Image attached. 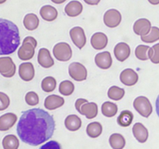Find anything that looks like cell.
Masks as SVG:
<instances>
[{"label": "cell", "mask_w": 159, "mask_h": 149, "mask_svg": "<svg viewBox=\"0 0 159 149\" xmlns=\"http://www.w3.org/2000/svg\"><path fill=\"white\" fill-rule=\"evenodd\" d=\"M17 121L15 113H7L0 116V131H7L12 128Z\"/></svg>", "instance_id": "17"}, {"label": "cell", "mask_w": 159, "mask_h": 149, "mask_svg": "<svg viewBox=\"0 0 159 149\" xmlns=\"http://www.w3.org/2000/svg\"><path fill=\"white\" fill-rule=\"evenodd\" d=\"M65 126L70 131H76L82 127V120L75 114L68 115L65 120Z\"/></svg>", "instance_id": "23"}, {"label": "cell", "mask_w": 159, "mask_h": 149, "mask_svg": "<svg viewBox=\"0 0 159 149\" xmlns=\"http://www.w3.org/2000/svg\"><path fill=\"white\" fill-rule=\"evenodd\" d=\"M53 54L59 61H68L72 57V50L68 43L60 42L53 48Z\"/></svg>", "instance_id": "5"}, {"label": "cell", "mask_w": 159, "mask_h": 149, "mask_svg": "<svg viewBox=\"0 0 159 149\" xmlns=\"http://www.w3.org/2000/svg\"><path fill=\"white\" fill-rule=\"evenodd\" d=\"M55 121L48 112L34 108L23 112L16 127L21 141L31 146L46 142L54 134Z\"/></svg>", "instance_id": "1"}, {"label": "cell", "mask_w": 159, "mask_h": 149, "mask_svg": "<svg viewBox=\"0 0 159 149\" xmlns=\"http://www.w3.org/2000/svg\"><path fill=\"white\" fill-rule=\"evenodd\" d=\"M108 37L102 32L95 33L91 37V45L95 50H102L107 46Z\"/></svg>", "instance_id": "19"}, {"label": "cell", "mask_w": 159, "mask_h": 149, "mask_svg": "<svg viewBox=\"0 0 159 149\" xmlns=\"http://www.w3.org/2000/svg\"><path fill=\"white\" fill-rule=\"evenodd\" d=\"M120 79L124 85L133 86L138 82V74L132 68H126L120 74Z\"/></svg>", "instance_id": "12"}, {"label": "cell", "mask_w": 159, "mask_h": 149, "mask_svg": "<svg viewBox=\"0 0 159 149\" xmlns=\"http://www.w3.org/2000/svg\"><path fill=\"white\" fill-rule=\"evenodd\" d=\"M95 62L101 69H108L113 64V59L109 51H103L96 54L95 57Z\"/></svg>", "instance_id": "15"}, {"label": "cell", "mask_w": 159, "mask_h": 149, "mask_svg": "<svg viewBox=\"0 0 159 149\" xmlns=\"http://www.w3.org/2000/svg\"><path fill=\"white\" fill-rule=\"evenodd\" d=\"M39 149H62L61 145L56 141H49L45 143Z\"/></svg>", "instance_id": "38"}, {"label": "cell", "mask_w": 159, "mask_h": 149, "mask_svg": "<svg viewBox=\"0 0 159 149\" xmlns=\"http://www.w3.org/2000/svg\"><path fill=\"white\" fill-rule=\"evenodd\" d=\"M25 101L29 106H37L39 103V96L35 92H28L25 96Z\"/></svg>", "instance_id": "36"}, {"label": "cell", "mask_w": 159, "mask_h": 149, "mask_svg": "<svg viewBox=\"0 0 159 149\" xmlns=\"http://www.w3.org/2000/svg\"><path fill=\"white\" fill-rule=\"evenodd\" d=\"M133 134L139 143H145L148 138V130L141 123H136L132 128Z\"/></svg>", "instance_id": "16"}, {"label": "cell", "mask_w": 159, "mask_h": 149, "mask_svg": "<svg viewBox=\"0 0 159 149\" xmlns=\"http://www.w3.org/2000/svg\"><path fill=\"white\" fill-rule=\"evenodd\" d=\"M70 77L77 82H82L87 79V69L79 62H72L68 67Z\"/></svg>", "instance_id": "6"}, {"label": "cell", "mask_w": 159, "mask_h": 149, "mask_svg": "<svg viewBox=\"0 0 159 149\" xmlns=\"http://www.w3.org/2000/svg\"><path fill=\"white\" fill-rule=\"evenodd\" d=\"M151 4L152 5H158L159 4V0H148Z\"/></svg>", "instance_id": "43"}, {"label": "cell", "mask_w": 159, "mask_h": 149, "mask_svg": "<svg viewBox=\"0 0 159 149\" xmlns=\"http://www.w3.org/2000/svg\"><path fill=\"white\" fill-rule=\"evenodd\" d=\"M88 99H78L77 100H76L75 103V109L76 110H77L78 112H79V113H80L81 112V107H82V106L83 105L84 103H86V102H88Z\"/></svg>", "instance_id": "39"}, {"label": "cell", "mask_w": 159, "mask_h": 149, "mask_svg": "<svg viewBox=\"0 0 159 149\" xmlns=\"http://www.w3.org/2000/svg\"><path fill=\"white\" fill-rule=\"evenodd\" d=\"M16 67L10 57H0V74L5 78H12L16 74Z\"/></svg>", "instance_id": "7"}, {"label": "cell", "mask_w": 159, "mask_h": 149, "mask_svg": "<svg viewBox=\"0 0 159 149\" xmlns=\"http://www.w3.org/2000/svg\"><path fill=\"white\" fill-rule=\"evenodd\" d=\"M122 20L121 13L115 9L107 10L103 16V22L107 26L110 28H115L119 26Z\"/></svg>", "instance_id": "8"}, {"label": "cell", "mask_w": 159, "mask_h": 149, "mask_svg": "<svg viewBox=\"0 0 159 149\" xmlns=\"http://www.w3.org/2000/svg\"><path fill=\"white\" fill-rule=\"evenodd\" d=\"M65 104V99L57 95H50L44 100V107L48 110H54Z\"/></svg>", "instance_id": "18"}, {"label": "cell", "mask_w": 159, "mask_h": 149, "mask_svg": "<svg viewBox=\"0 0 159 149\" xmlns=\"http://www.w3.org/2000/svg\"><path fill=\"white\" fill-rule=\"evenodd\" d=\"M107 95L110 99L115 101H119L124 98V95H125V90L124 88L116 86V85H113L109 88Z\"/></svg>", "instance_id": "31"}, {"label": "cell", "mask_w": 159, "mask_h": 149, "mask_svg": "<svg viewBox=\"0 0 159 149\" xmlns=\"http://www.w3.org/2000/svg\"><path fill=\"white\" fill-rule=\"evenodd\" d=\"M155 107H156L157 115H158L159 117V95L158 96V97H157L156 102H155Z\"/></svg>", "instance_id": "41"}, {"label": "cell", "mask_w": 159, "mask_h": 149, "mask_svg": "<svg viewBox=\"0 0 159 149\" xmlns=\"http://www.w3.org/2000/svg\"><path fill=\"white\" fill-rule=\"evenodd\" d=\"M57 86V81L52 76L45 77L41 82V88L45 93H52Z\"/></svg>", "instance_id": "30"}, {"label": "cell", "mask_w": 159, "mask_h": 149, "mask_svg": "<svg viewBox=\"0 0 159 149\" xmlns=\"http://www.w3.org/2000/svg\"><path fill=\"white\" fill-rule=\"evenodd\" d=\"M20 44L18 26L10 20L0 18V56L12 54Z\"/></svg>", "instance_id": "2"}, {"label": "cell", "mask_w": 159, "mask_h": 149, "mask_svg": "<svg viewBox=\"0 0 159 149\" xmlns=\"http://www.w3.org/2000/svg\"><path fill=\"white\" fill-rule=\"evenodd\" d=\"M86 4L90 5V6H96L99 3L100 0H84Z\"/></svg>", "instance_id": "40"}, {"label": "cell", "mask_w": 159, "mask_h": 149, "mask_svg": "<svg viewBox=\"0 0 159 149\" xmlns=\"http://www.w3.org/2000/svg\"><path fill=\"white\" fill-rule=\"evenodd\" d=\"M37 61L39 65L43 68H51L54 65V61L52 58L49 50L47 48H40L39 50L38 56H37Z\"/></svg>", "instance_id": "13"}, {"label": "cell", "mask_w": 159, "mask_h": 149, "mask_svg": "<svg viewBox=\"0 0 159 149\" xmlns=\"http://www.w3.org/2000/svg\"><path fill=\"white\" fill-rule=\"evenodd\" d=\"M40 20L36 14L28 13L26 14L23 19V25L27 30H35L39 26Z\"/></svg>", "instance_id": "24"}, {"label": "cell", "mask_w": 159, "mask_h": 149, "mask_svg": "<svg viewBox=\"0 0 159 149\" xmlns=\"http://www.w3.org/2000/svg\"><path fill=\"white\" fill-rule=\"evenodd\" d=\"M109 143L113 149H124L126 145V140L120 133H114L110 135Z\"/></svg>", "instance_id": "25"}, {"label": "cell", "mask_w": 159, "mask_h": 149, "mask_svg": "<svg viewBox=\"0 0 159 149\" xmlns=\"http://www.w3.org/2000/svg\"><path fill=\"white\" fill-rule=\"evenodd\" d=\"M70 37L73 43L79 49H82L86 43V36L85 31L80 26H75L71 28L69 32Z\"/></svg>", "instance_id": "9"}, {"label": "cell", "mask_w": 159, "mask_h": 149, "mask_svg": "<svg viewBox=\"0 0 159 149\" xmlns=\"http://www.w3.org/2000/svg\"><path fill=\"white\" fill-rule=\"evenodd\" d=\"M40 15L45 21L51 22L57 19L58 12H57V10L55 9V7L50 6V5H46V6H43L40 8Z\"/></svg>", "instance_id": "21"}, {"label": "cell", "mask_w": 159, "mask_h": 149, "mask_svg": "<svg viewBox=\"0 0 159 149\" xmlns=\"http://www.w3.org/2000/svg\"><path fill=\"white\" fill-rule=\"evenodd\" d=\"M20 146L17 137L13 134H8L2 140V147L4 149H18Z\"/></svg>", "instance_id": "29"}, {"label": "cell", "mask_w": 159, "mask_h": 149, "mask_svg": "<svg viewBox=\"0 0 159 149\" xmlns=\"http://www.w3.org/2000/svg\"><path fill=\"white\" fill-rule=\"evenodd\" d=\"M51 2L55 4H61V3H64L65 2H66V0H51Z\"/></svg>", "instance_id": "42"}, {"label": "cell", "mask_w": 159, "mask_h": 149, "mask_svg": "<svg viewBox=\"0 0 159 149\" xmlns=\"http://www.w3.org/2000/svg\"><path fill=\"white\" fill-rule=\"evenodd\" d=\"M152 23L148 19L142 18L137 20L134 24V32L138 36H147L152 29Z\"/></svg>", "instance_id": "10"}, {"label": "cell", "mask_w": 159, "mask_h": 149, "mask_svg": "<svg viewBox=\"0 0 159 149\" xmlns=\"http://www.w3.org/2000/svg\"><path fill=\"white\" fill-rule=\"evenodd\" d=\"M134 120V114L130 110H123L117 117V124L120 127H127L132 124Z\"/></svg>", "instance_id": "26"}, {"label": "cell", "mask_w": 159, "mask_h": 149, "mask_svg": "<svg viewBox=\"0 0 159 149\" xmlns=\"http://www.w3.org/2000/svg\"><path fill=\"white\" fill-rule=\"evenodd\" d=\"M75 90V85L71 81L65 80L59 85V92L61 95L65 96H71Z\"/></svg>", "instance_id": "32"}, {"label": "cell", "mask_w": 159, "mask_h": 149, "mask_svg": "<svg viewBox=\"0 0 159 149\" xmlns=\"http://www.w3.org/2000/svg\"><path fill=\"white\" fill-rule=\"evenodd\" d=\"M148 57L154 64H159V43H156L150 47L148 51Z\"/></svg>", "instance_id": "35"}, {"label": "cell", "mask_w": 159, "mask_h": 149, "mask_svg": "<svg viewBox=\"0 0 159 149\" xmlns=\"http://www.w3.org/2000/svg\"><path fill=\"white\" fill-rule=\"evenodd\" d=\"M37 42L34 37L28 36L25 37L23 44L18 50V57L22 61H29L33 58L35 54V48Z\"/></svg>", "instance_id": "3"}, {"label": "cell", "mask_w": 159, "mask_h": 149, "mask_svg": "<svg viewBox=\"0 0 159 149\" xmlns=\"http://www.w3.org/2000/svg\"><path fill=\"white\" fill-rule=\"evenodd\" d=\"M6 2V0H0V4H3Z\"/></svg>", "instance_id": "44"}, {"label": "cell", "mask_w": 159, "mask_h": 149, "mask_svg": "<svg viewBox=\"0 0 159 149\" xmlns=\"http://www.w3.org/2000/svg\"><path fill=\"white\" fill-rule=\"evenodd\" d=\"M150 49V47L148 45H138L135 49V56L138 59L141 61H147L148 60V51Z\"/></svg>", "instance_id": "34"}, {"label": "cell", "mask_w": 159, "mask_h": 149, "mask_svg": "<svg viewBox=\"0 0 159 149\" xmlns=\"http://www.w3.org/2000/svg\"><path fill=\"white\" fill-rule=\"evenodd\" d=\"M83 10L82 3L76 0H73L68 2L65 7V12L68 16L75 17L80 15Z\"/></svg>", "instance_id": "20"}, {"label": "cell", "mask_w": 159, "mask_h": 149, "mask_svg": "<svg viewBox=\"0 0 159 149\" xmlns=\"http://www.w3.org/2000/svg\"><path fill=\"white\" fill-rule=\"evenodd\" d=\"M10 104L9 97L4 93L0 92V111L6 110Z\"/></svg>", "instance_id": "37"}, {"label": "cell", "mask_w": 159, "mask_h": 149, "mask_svg": "<svg viewBox=\"0 0 159 149\" xmlns=\"http://www.w3.org/2000/svg\"><path fill=\"white\" fill-rule=\"evenodd\" d=\"M141 40L144 43H152L159 40V28L157 26H152L150 33L147 36L141 37Z\"/></svg>", "instance_id": "33"}, {"label": "cell", "mask_w": 159, "mask_h": 149, "mask_svg": "<svg viewBox=\"0 0 159 149\" xmlns=\"http://www.w3.org/2000/svg\"><path fill=\"white\" fill-rule=\"evenodd\" d=\"M134 108L144 118H148L153 111L150 100L146 96H138L134 100Z\"/></svg>", "instance_id": "4"}, {"label": "cell", "mask_w": 159, "mask_h": 149, "mask_svg": "<svg viewBox=\"0 0 159 149\" xmlns=\"http://www.w3.org/2000/svg\"><path fill=\"white\" fill-rule=\"evenodd\" d=\"M101 111H102L103 116H107V117H113L117 113L118 106L116 104L107 101V102L102 103V106H101Z\"/></svg>", "instance_id": "27"}, {"label": "cell", "mask_w": 159, "mask_h": 149, "mask_svg": "<svg viewBox=\"0 0 159 149\" xmlns=\"http://www.w3.org/2000/svg\"><path fill=\"white\" fill-rule=\"evenodd\" d=\"M80 114L86 116L87 119L91 120L96 118L98 115V106L96 102H86L81 107Z\"/></svg>", "instance_id": "22"}, {"label": "cell", "mask_w": 159, "mask_h": 149, "mask_svg": "<svg viewBox=\"0 0 159 149\" xmlns=\"http://www.w3.org/2000/svg\"><path fill=\"white\" fill-rule=\"evenodd\" d=\"M19 75L25 82H30L35 75L34 65L31 62H23L19 67Z\"/></svg>", "instance_id": "11"}, {"label": "cell", "mask_w": 159, "mask_h": 149, "mask_svg": "<svg viewBox=\"0 0 159 149\" xmlns=\"http://www.w3.org/2000/svg\"><path fill=\"white\" fill-rule=\"evenodd\" d=\"M114 55L116 58L119 61L124 62V61L127 60L130 55V48L127 43H124V42H120L118 43L115 46L114 50Z\"/></svg>", "instance_id": "14"}, {"label": "cell", "mask_w": 159, "mask_h": 149, "mask_svg": "<svg viewBox=\"0 0 159 149\" xmlns=\"http://www.w3.org/2000/svg\"><path fill=\"white\" fill-rule=\"evenodd\" d=\"M102 132V126L99 122H93L88 124L86 127V133L92 138H96L100 136Z\"/></svg>", "instance_id": "28"}]
</instances>
